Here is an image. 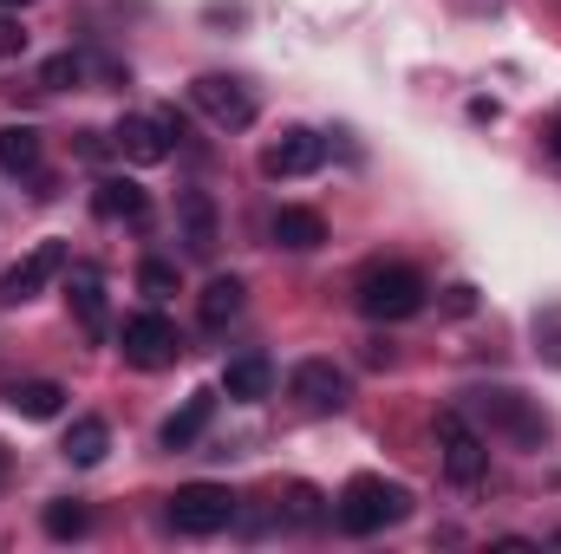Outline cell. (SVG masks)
I'll return each instance as SVG.
<instances>
[{"label": "cell", "instance_id": "cell-15", "mask_svg": "<svg viewBox=\"0 0 561 554\" xmlns=\"http://www.w3.org/2000/svg\"><path fill=\"white\" fill-rule=\"evenodd\" d=\"M216 399H222V392H209V385H203V392H190V399H183V412L163 417V450H190V443L209 430V417H216Z\"/></svg>", "mask_w": 561, "mask_h": 554}, {"label": "cell", "instance_id": "cell-17", "mask_svg": "<svg viewBox=\"0 0 561 554\" xmlns=\"http://www.w3.org/2000/svg\"><path fill=\"white\" fill-rule=\"evenodd\" d=\"M268 235H275V249H287V255H313V249L327 242V222H320L313 209H275Z\"/></svg>", "mask_w": 561, "mask_h": 554}, {"label": "cell", "instance_id": "cell-21", "mask_svg": "<svg viewBox=\"0 0 561 554\" xmlns=\"http://www.w3.org/2000/svg\"><path fill=\"white\" fill-rule=\"evenodd\" d=\"M105 450H112V424H105V417H79V424L66 430V457H72L79 470L105 463Z\"/></svg>", "mask_w": 561, "mask_h": 554}, {"label": "cell", "instance_id": "cell-27", "mask_svg": "<svg viewBox=\"0 0 561 554\" xmlns=\"http://www.w3.org/2000/svg\"><path fill=\"white\" fill-rule=\"evenodd\" d=\"M26 53V26L13 13H0V59H20Z\"/></svg>", "mask_w": 561, "mask_h": 554}, {"label": "cell", "instance_id": "cell-13", "mask_svg": "<svg viewBox=\"0 0 561 554\" xmlns=\"http://www.w3.org/2000/svg\"><path fill=\"white\" fill-rule=\"evenodd\" d=\"M112 150H118L125 163H163V157H170V138H163L157 118H118V125H112Z\"/></svg>", "mask_w": 561, "mask_h": 554}, {"label": "cell", "instance_id": "cell-31", "mask_svg": "<svg viewBox=\"0 0 561 554\" xmlns=\"http://www.w3.org/2000/svg\"><path fill=\"white\" fill-rule=\"evenodd\" d=\"M0 483H7V443H0Z\"/></svg>", "mask_w": 561, "mask_h": 554}, {"label": "cell", "instance_id": "cell-7", "mask_svg": "<svg viewBox=\"0 0 561 554\" xmlns=\"http://www.w3.org/2000/svg\"><path fill=\"white\" fill-rule=\"evenodd\" d=\"M59 275H66V242H33V249L0 275V307H26L33 293H46Z\"/></svg>", "mask_w": 561, "mask_h": 554}, {"label": "cell", "instance_id": "cell-11", "mask_svg": "<svg viewBox=\"0 0 561 554\" xmlns=\"http://www.w3.org/2000/svg\"><path fill=\"white\" fill-rule=\"evenodd\" d=\"M176 229H183V249H190L196 262H209V255H216V242H222V222H216V203H209V189H183V196H176Z\"/></svg>", "mask_w": 561, "mask_h": 554}, {"label": "cell", "instance_id": "cell-23", "mask_svg": "<svg viewBox=\"0 0 561 554\" xmlns=\"http://www.w3.org/2000/svg\"><path fill=\"white\" fill-rule=\"evenodd\" d=\"M280 516H287V522H300V529H313V522L327 516V509H320V489H313V483H287V503H280Z\"/></svg>", "mask_w": 561, "mask_h": 554}, {"label": "cell", "instance_id": "cell-19", "mask_svg": "<svg viewBox=\"0 0 561 554\" xmlns=\"http://www.w3.org/2000/svg\"><path fill=\"white\" fill-rule=\"evenodd\" d=\"M242 300H249V287H242V280H236V275H216L209 287H203L196 313H203V326H209V333H222V326L242 313Z\"/></svg>", "mask_w": 561, "mask_h": 554}, {"label": "cell", "instance_id": "cell-26", "mask_svg": "<svg viewBox=\"0 0 561 554\" xmlns=\"http://www.w3.org/2000/svg\"><path fill=\"white\" fill-rule=\"evenodd\" d=\"M437 307H444V313H450V320H470V313H477V287H470V280H450V287H444V300H437Z\"/></svg>", "mask_w": 561, "mask_h": 554}, {"label": "cell", "instance_id": "cell-1", "mask_svg": "<svg viewBox=\"0 0 561 554\" xmlns=\"http://www.w3.org/2000/svg\"><path fill=\"white\" fill-rule=\"evenodd\" d=\"M353 300H359L366 320L399 326V320L424 313L431 287H424V275L419 268H405V262H373V268H359V280H353Z\"/></svg>", "mask_w": 561, "mask_h": 554}, {"label": "cell", "instance_id": "cell-12", "mask_svg": "<svg viewBox=\"0 0 561 554\" xmlns=\"http://www.w3.org/2000/svg\"><path fill=\"white\" fill-rule=\"evenodd\" d=\"M66 300H72L79 326H85L92 339H105V275H99L92 262H72V280H66Z\"/></svg>", "mask_w": 561, "mask_h": 554}, {"label": "cell", "instance_id": "cell-32", "mask_svg": "<svg viewBox=\"0 0 561 554\" xmlns=\"http://www.w3.org/2000/svg\"><path fill=\"white\" fill-rule=\"evenodd\" d=\"M0 7H26V0H0Z\"/></svg>", "mask_w": 561, "mask_h": 554}, {"label": "cell", "instance_id": "cell-28", "mask_svg": "<svg viewBox=\"0 0 561 554\" xmlns=\"http://www.w3.org/2000/svg\"><path fill=\"white\" fill-rule=\"evenodd\" d=\"M150 118H157V125H163V138H170V150H176V143L190 138V118H183V112H176V105H163V112H150Z\"/></svg>", "mask_w": 561, "mask_h": 554}, {"label": "cell", "instance_id": "cell-9", "mask_svg": "<svg viewBox=\"0 0 561 554\" xmlns=\"http://www.w3.org/2000/svg\"><path fill=\"white\" fill-rule=\"evenodd\" d=\"M477 412L490 417L503 437H516L523 450H542V443H549V417L536 412L523 392H477Z\"/></svg>", "mask_w": 561, "mask_h": 554}, {"label": "cell", "instance_id": "cell-5", "mask_svg": "<svg viewBox=\"0 0 561 554\" xmlns=\"http://www.w3.org/2000/svg\"><path fill=\"white\" fill-rule=\"evenodd\" d=\"M190 105H196L216 131H249V125H255V92H249L242 79H229V72H203V79L190 85Z\"/></svg>", "mask_w": 561, "mask_h": 554}, {"label": "cell", "instance_id": "cell-4", "mask_svg": "<svg viewBox=\"0 0 561 554\" xmlns=\"http://www.w3.org/2000/svg\"><path fill=\"white\" fill-rule=\"evenodd\" d=\"M163 516H170L176 535H222V529L236 522V496H229L222 483H183Z\"/></svg>", "mask_w": 561, "mask_h": 554}, {"label": "cell", "instance_id": "cell-14", "mask_svg": "<svg viewBox=\"0 0 561 554\" xmlns=\"http://www.w3.org/2000/svg\"><path fill=\"white\" fill-rule=\"evenodd\" d=\"M92 209H99L105 222H144V216H150V196H144V183H131V176H99Z\"/></svg>", "mask_w": 561, "mask_h": 554}, {"label": "cell", "instance_id": "cell-30", "mask_svg": "<svg viewBox=\"0 0 561 554\" xmlns=\"http://www.w3.org/2000/svg\"><path fill=\"white\" fill-rule=\"evenodd\" d=\"M542 143H549V157H556V163H561V112H556V118H549V138H542Z\"/></svg>", "mask_w": 561, "mask_h": 554}, {"label": "cell", "instance_id": "cell-10", "mask_svg": "<svg viewBox=\"0 0 561 554\" xmlns=\"http://www.w3.org/2000/svg\"><path fill=\"white\" fill-rule=\"evenodd\" d=\"M327 163V138L320 131H307V125H287L268 150H262V176H313Z\"/></svg>", "mask_w": 561, "mask_h": 554}, {"label": "cell", "instance_id": "cell-29", "mask_svg": "<svg viewBox=\"0 0 561 554\" xmlns=\"http://www.w3.org/2000/svg\"><path fill=\"white\" fill-rule=\"evenodd\" d=\"M105 150H112V131H79V157H92V163H99Z\"/></svg>", "mask_w": 561, "mask_h": 554}, {"label": "cell", "instance_id": "cell-3", "mask_svg": "<svg viewBox=\"0 0 561 554\" xmlns=\"http://www.w3.org/2000/svg\"><path fill=\"white\" fill-rule=\"evenodd\" d=\"M437 450H444V476L457 483V489H477L483 476H490V443L470 430V417L457 412H437Z\"/></svg>", "mask_w": 561, "mask_h": 554}, {"label": "cell", "instance_id": "cell-24", "mask_svg": "<svg viewBox=\"0 0 561 554\" xmlns=\"http://www.w3.org/2000/svg\"><path fill=\"white\" fill-rule=\"evenodd\" d=\"M79 79H85V59H79V53H53V59L39 66V85H46V92H66V85H79Z\"/></svg>", "mask_w": 561, "mask_h": 554}, {"label": "cell", "instance_id": "cell-2", "mask_svg": "<svg viewBox=\"0 0 561 554\" xmlns=\"http://www.w3.org/2000/svg\"><path fill=\"white\" fill-rule=\"evenodd\" d=\"M412 516V489L405 483H386V476H353L346 489H340V503H333V522L346 529V535H379V529H399Z\"/></svg>", "mask_w": 561, "mask_h": 554}, {"label": "cell", "instance_id": "cell-18", "mask_svg": "<svg viewBox=\"0 0 561 554\" xmlns=\"http://www.w3.org/2000/svg\"><path fill=\"white\" fill-rule=\"evenodd\" d=\"M7 412L26 417V424H46V417L66 412V385H53V379H20V385L7 392Z\"/></svg>", "mask_w": 561, "mask_h": 554}, {"label": "cell", "instance_id": "cell-8", "mask_svg": "<svg viewBox=\"0 0 561 554\" xmlns=\"http://www.w3.org/2000/svg\"><path fill=\"white\" fill-rule=\"evenodd\" d=\"M118 353H125V366L157 372V366H170V359L183 353V339H176V326H170L163 313H131L125 333H118Z\"/></svg>", "mask_w": 561, "mask_h": 554}, {"label": "cell", "instance_id": "cell-16", "mask_svg": "<svg viewBox=\"0 0 561 554\" xmlns=\"http://www.w3.org/2000/svg\"><path fill=\"white\" fill-rule=\"evenodd\" d=\"M222 392H229V399H242V405H255V399H268V392H275V366H268L262 353H242V359H229V366H222Z\"/></svg>", "mask_w": 561, "mask_h": 554}, {"label": "cell", "instance_id": "cell-25", "mask_svg": "<svg viewBox=\"0 0 561 554\" xmlns=\"http://www.w3.org/2000/svg\"><path fill=\"white\" fill-rule=\"evenodd\" d=\"M138 287L150 293V300H170V293L183 287V280H176V262H157V255H150V262L138 268Z\"/></svg>", "mask_w": 561, "mask_h": 554}, {"label": "cell", "instance_id": "cell-22", "mask_svg": "<svg viewBox=\"0 0 561 554\" xmlns=\"http://www.w3.org/2000/svg\"><path fill=\"white\" fill-rule=\"evenodd\" d=\"M39 522H46V535H53V542H79V535L92 529V509H85V503H72V496H59V503H46V516H39Z\"/></svg>", "mask_w": 561, "mask_h": 554}, {"label": "cell", "instance_id": "cell-6", "mask_svg": "<svg viewBox=\"0 0 561 554\" xmlns=\"http://www.w3.org/2000/svg\"><path fill=\"white\" fill-rule=\"evenodd\" d=\"M287 399H294L300 412H313V417L346 412V399H353V379H346L333 359H300V366L287 372Z\"/></svg>", "mask_w": 561, "mask_h": 554}, {"label": "cell", "instance_id": "cell-20", "mask_svg": "<svg viewBox=\"0 0 561 554\" xmlns=\"http://www.w3.org/2000/svg\"><path fill=\"white\" fill-rule=\"evenodd\" d=\"M39 131L33 125H0V170L7 176H39Z\"/></svg>", "mask_w": 561, "mask_h": 554}]
</instances>
